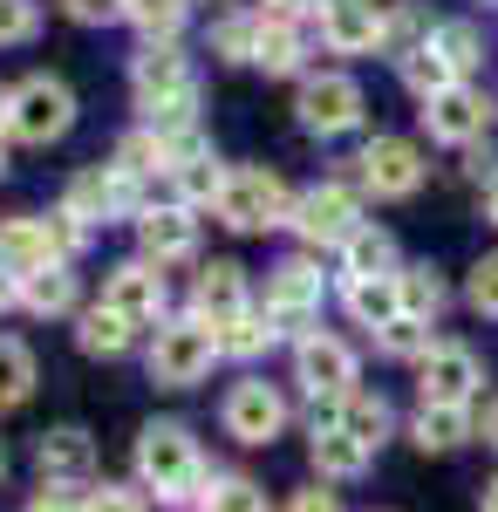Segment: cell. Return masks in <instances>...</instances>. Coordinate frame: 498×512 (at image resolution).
Segmentation results:
<instances>
[{"instance_id": "cell-45", "label": "cell", "mask_w": 498, "mask_h": 512, "mask_svg": "<svg viewBox=\"0 0 498 512\" xmlns=\"http://www.w3.org/2000/svg\"><path fill=\"white\" fill-rule=\"evenodd\" d=\"M28 512H82V492H76V485H55V478H48L35 499H28Z\"/></svg>"}, {"instance_id": "cell-28", "label": "cell", "mask_w": 498, "mask_h": 512, "mask_svg": "<svg viewBox=\"0 0 498 512\" xmlns=\"http://www.w3.org/2000/svg\"><path fill=\"white\" fill-rule=\"evenodd\" d=\"M273 342H280V321H273L267 308H239V315L219 328V355H239V362L260 355V349H273Z\"/></svg>"}, {"instance_id": "cell-50", "label": "cell", "mask_w": 498, "mask_h": 512, "mask_svg": "<svg viewBox=\"0 0 498 512\" xmlns=\"http://www.w3.org/2000/svg\"><path fill=\"white\" fill-rule=\"evenodd\" d=\"M478 512H498V478L485 485V492H478Z\"/></svg>"}, {"instance_id": "cell-12", "label": "cell", "mask_w": 498, "mask_h": 512, "mask_svg": "<svg viewBox=\"0 0 498 512\" xmlns=\"http://www.w3.org/2000/svg\"><path fill=\"white\" fill-rule=\"evenodd\" d=\"M130 205H137V178L123 164H89V171L69 178V192H62V212H76L82 226H116Z\"/></svg>"}, {"instance_id": "cell-51", "label": "cell", "mask_w": 498, "mask_h": 512, "mask_svg": "<svg viewBox=\"0 0 498 512\" xmlns=\"http://www.w3.org/2000/svg\"><path fill=\"white\" fill-rule=\"evenodd\" d=\"M485 219H492V226H498V178H492V185H485Z\"/></svg>"}, {"instance_id": "cell-13", "label": "cell", "mask_w": 498, "mask_h": 512, "mask_svg": "<svg viewBox=\"0 0 498 512\" xmlns=\"http://www.w3.org/2000/svg\"><path fill=\"white\" fill-rule=\"evenodd\" d=\"M103 301H110L123 321H137V328H157L164 321V308H171V287H164V267L157 260H123V267H110V280H103Z\"/></svg>"}, {"instance_id": "cell-20", "label": "cell", "mask_w": 498, "mask_h": 512, "mask_svg": "<svg viewBox=\"0 0 498 512\" xmlns=\"http://www.w3.org/2000/svg\"><path fill=\"white\" fill-rule=\"evenodd\" d=\"M342 301L355 328H389L403 315V274H369V280H342Z\"/></svg>"}, {"instance_id": "cell-1", "label": "cell", "mask_w": 498, "mask_h": 512, "mask_svg": "<svg viewBox=\"0 0 498 512\" xmlns=\"http://www.w3.org/2000/svg\"><path fill=\"white\" fill-rule=\"evenodd\" d=\"M130 96H137L144 123H157V130L192 123V110H198V76H192V62L178 55V41H144V55L130 62Z\"/></svg>"}, {"instance_id": "cell-36", "label": "cell", "mask_w": 498, "mask_h": 512, "mask_svg": "<svg viewBox=\"0 0 498 512\" xmlns=\"http://www.w3.org/2000/svg\"><path fill=\"white\" fill-rule=\"evenodd\" d=\"M185 14H192V0H130V14H123V21H137L144 41H178Z\"/></svg>"}, {"instance_id": "cell-22", "label": "cell", "mask_w": 498, "mask_h": 512, "mask_svg": "<svg viewBox=\"0 0 498 512\" xmlns=\"http://www.w3.org/2000/svg\"><path fill=\"white\" fill-rule=\"evenodd\" d=\"M301 62H307V28H301V21H280V14H260L253 69H267V76H294Z\"/></svg>"}, {"instance_id": "cell-34", "label": "cell", "mask_w": 498, "mask_h": 512, "mask_svg": "<svg viewBox=\"0 0 498 512\" xmlns=\"http://www.w3.org/2000/svg\"><path fill=\"white\" fill-rule=\"evenodd\" d=\"M444 308H451V287H444V274H437V267H403V315L437 321Z\"/></svg>"}, {"instance_id": "cell-49", "label": "cell", "mask_w": 498, "mask_h": 512, "mask_svg": "<svg viewBox=\"0 0 498 512\" xmlns=\"http://www.w3.org/2000/svg\"><path fill=\"white\" fill-rule=\"evenodd\" d=\"M14 301H21V274H7V267H0V315H7Z\"/></svg>"}, {"instance_id": "cell-29", "label": "cell", "mask_w": 498, "mask_h": 512, "mask_svg": "<svg viewBox=\"0 0 498 512\" xmlns=\"http://www.w3.org/2000/svg\"><path fill=\"white\" fill-rule=\"evenodd\" d=\"M396 76H403V89H410V96L423 103V96L451 89V82H458V69L444 62V48H437V41H423V48H410V55L396 62Z\"/></svg>"}, {"instance_id": "cell-26", "label": "cell", "mask_w": 498, "mask_h": 512, "mask_svg": "<svg viewBox=\"0 0 498 512\" xmlns=\"http://www.w3.org/2000/svg\"><path fill=\"white\" fill-rule=\"evenodd\" d=\"M410 437H417V451H458L464 437H478V424H471V410H451V403H423L417 424H410Z\"/></svg>"}, {"instance_id": "cell-41", "label": "cell", "mask_w": 498, "mask_h": 512, "mask_svg": "<svg viewBox=\"0 0 498 512\" xmlns=\"http://www.w3.org/2000/svg\"><path fill=\"white\" fill-rule=\"evenodd\" d=\"M82 512H151V492L144 485H89Z\"/></svg>"}, {"instance_id": "cell-11", "label": "cell", "mask_w": 498, "mask_h": 512, "mask_svg": "<svg viewBox=\"0 0 498 512\" xmlns=\"http://www.w3.org/2000/svg\"><path fill=\"white\" fill-rule=\"evenodd\" d=\"M478 383H485V362L464 342H437V349L417 362V396L423 403H451V410H471L478 403Z\"/></svg>"}, {"instance_id": "cell-42", "label": "cell", "mask_w": 498, "mask_h": 512, "mask_svg": "<svg viewBox=\"0 0 498 512\" xmlns=\"http://www.w3.org/2000/svg\"><path fill=\"white\" fill-rule=\"evenodd\" d=\"M35 28H41V7H35V0H0V48L35 41Z\"/></svg>"}, {"instance_id": "cell-32", "label": "cell", "mask_w": 498, "mask_h": 512, "mask_svg": "<svg viewBox=\"0 0 498 512\" xmlns=\"http://www.w3.org/2000/svg\"><path fill=\"white\" fill-rule=\"evenodd\" d=\"M171 185H178V205H219V192H226V171H219V158L212 151H198V158H185L178 171H171Z\"/></svg>"}, {"instance_id": "cell-37", "label": "cell", "mask_w": 498, "mask_h": 512, "mask_svg": "<svg viewBox=\"0 0 498 512\" xmlns=\"http://www.w3.org/2000/svg\"><path fill=\"white\" fill-rule=\"evenodd\" d=\"M430 41L444 48V62L458 69V82L485 62V48H478V28H471V21H437V28H430Z\"/></svg>"}, {"instance_id": "cell-17", "label": "cell", "mask_w": 498, "mask_h": 512, "mask_svg": "<svg viewBox=\"0 0 498 512\" xmlns=\"http://www.w3.org/2000/svg\"><path fill=\"white\" fill-rule=\"evenodd\" d=\"M314 28L335 55H369L383 48V0H321Z\"/></svg>"}, {"instance_id": "cell-40", "label": "cell", "mask_w": 498, "mask_h": 512, "mask_svg": "<svg viewBox=\"0 0 498 512\" xmlns=\"http://www.w3.org/2000/svg\"><path fill=\"white\" fill-rule=\"evenodd\" d=\"M423 41H430V21H423L417 7H396V14H383V48L396 55V62H403L410 48H423Z\"/></svg>"}, {"instance_id": "cell-48", "label": "cell", "mask_w": 498, "mask_h": 512, "mask_svg": "<svg viewBox=\"0 0 498 512\" xmlns=\"http://www.w3.org/2000/svg\"><path fill=\"white\" fill-rule=\"evenodd\" d=\"M471 424H478V437L498 451V396H485V403H478V417H471Z\"/></svg>"}, {"instance_id": "cell-39", "label": "cell", "mask_w": 498, "mask_h": 512, "mask_svg": "<svg viewBox=\"0 0 498 512\" xmlns=\"http://www.w3.org/2000/svg\"><path fill=\"white\" fill-rule=\"evenodd\" d=\"M198 512H267V492L253 478H212V492H198Z\"/></svg>"}, {"instance_id": "cell-14", "label": "cell", "mask_w": 498, "mask_h": 512, "mask_svg": "<svg viewBox=\"0 0 498 512\" xmlns=\"http://www.w3.org/2000/svg\"><path fill=\"white\" fill-rule=\"evenodd\" d=\"M226 437H239V444H273V437L287 431V396L273 390V383H260V376H246V383H232L226 390Z\"/></svg>"}, {"instance_id": "cell-30", "label": "cell", "mask_w": 498, "mask_h": 512, "mask_svg": "<svg viewBox=\"0 0 498 512\" xmlns=\"http://www.w3.org/2000/svg\"><path fill=\"white\" fill-rule=\"evenodd\" d=\"M21 308H28V315H69V308H76V274H69V267L28 274L21 280Z\"/></svg>"}, {"instance_id": "cell-8", "label": "cell", "mask_w": 498, "mask_h": 512, "mask_svg": "<svg viewBox=\"0 0 498 512\" xmlns=\"http://www.w3.org/2000/svg\"><path fill=\"white\" fill-rule=\"evenodd\" d=\"M423 130L437 137V144H478L485 130L498 123V103L485 96V89H471V82H451V89H437V96H423Z\"/></svg>"}, {"instance_id": "cell-47", "label": "cell", "mask_w": 498, "mask_h": 512, "mask_svg": "<svg viewBox=\"0 0 498 512\" xmlns=\"http://www.w3.org/2000/svg\"><path fill=\"white\" fill-rule=\"evenodd\" d=\"M260 14H280V21H314L321 0H260Z\"/></svg>"}, {"instance_id": "cell-23", "label": "cell", "mask_w": 498, "mask_h": 512, "mask_svg": "<svg viewBox=\"0 0 498 512\" xmlns=\"http://www.w3.org/2000/svg\"><path fill=\"white\" fill-rule=\"evenodd\" d=\"M307 451H314V472H321V478H355L362 465H369V444L348 437L342 424H335V410L314 417V444H307Z\"/></svg>"}, {"instance_id": "cell-33", "label": "cell", "mask_w": 498, "mask_h": 512, "mask_svg": "<svg viewBox=\"0 0 498 512\" xmlns=\"http://www.w3.org/2000/svg\"><path fill=\"white\" fill-rule=\"evenodd\" d=\"M376 349L396 355V362H423V355L437 349V335H430V321H423V315H396L389 328H376Z\"/></svg>"}, {"instance_id": "cell-5", "label": "cell", "mask_w": 498, "mask_h": 512, "mask_svg": "<svg viewBox=\"0 0 498 512\" xmlns=\"http://www.w3.org/2000/svg\"><path fill=\"white\" fill-rule=\"evenodd\" d=\"M76 130V89L62 76H28L7 89V137L21 144H55Z\"/></svg>"}, {"instance_id": "cell-21", "label": "cell", "mask_w": 498, "mask_h": 512, "mask_svg": "<svg viewBox=\"0 0 498 512\" xmlns=\"http://www.w3.org/2000/svg\"><path fill=\"white\" fill-rule=\"evenodd\" d=\"M35 458H41V478H55V485H82V478L96 472V444H89V431H76V424L48 431Z\"/></svg>"}, {"instance_id": "cell-27", "label": "cell", "mask_w": 498, "mask_h": 512, "mask_svg": "<svg viewBox=\"0 0 498 512\" xmlns=\"http://www.w3.org/2000/svg\"><path fill=\"white\" fill-rule=\"evenodd\" d=\"M130 342H137V321H123L110 301L82 308V328H76V349H82V355H123Z\"/></svg>"}, {"instance_id": "cell-25", "label": "cell", "mask_w": 498, "mask_h": 512, "mask_svg": "<svg viewBox=\"0 0 498 512\" xmlns=\"http://www.w3.org/2000/svg\"><path fill=\"white\" fill-rule=\"evenodd\" d=\"M328 410H335V424H342L348 437H362L369 451H376V444L389 437V424H396V417H389V403L376 390H348L342 403H328Z\"/></svg>"}, {"instance_id": "cell-2", "label": "cell", "mask_w": 498, "mask_h": 512, "mask_svg": "<svg viewBox=\"0 0 498 512\" xmlns=\"http://www.w3.org/2000/svg\"><path fill=\"white\" fill-rule=\"evenodd\" d=\"M137 485L157 492V506H185V499H198L205 458H198V444H192L185 424H144V437H137Z\"/></svg>"}, {"instance_id": "cell-9", "label": "cell", "mask_w": 498, "mask_h": 512, "mask_svg": "<svg viewBox=\"0 0 498 512\" xmlns=\"http://www.w3.org/2000/svg\"><path fill=\"white\" fill-rule=\"evenodd\" d=\"M294 383H301L314 403H342L348 390H362L355 383V349H348L342 335H301L294 342Z\"/></svg>"}, {"instance_id": "cell-15", "label": "cell", "mask_w": 498, "mask_h": 512, "mask_svg": "<svg viewBox=\"0 0 498 512\" xmlns=\"http://www.w3.org/2000/svg\"><path fill=\"white\" fill-rule=\"evenodd\" d=\"M355 178H362V192H376V198H410L423 185V151L410 137H369L362 158H355Z\"/></svg>"}, {"instance_id": "cell-44", "label": "cell", "mask_w": 498, "mask_h": 512, "mask_svg": "<svg viewBox=\"0 0 498 512\" xmlns=\"http://www.w3.org/2000/svg\"><path fill=\"white\" fill-rule=\"evenodd\" d=\"M69 14H76L82 28H110V21L130 14V0H69Z\"/></svg>"}, {"instance_id": "cell-18", "label": "cell", "mask_w": 498, "mask_h": 512, "mask_svg": "<svg viewBox=\"0 0 498 512\" xmlns=\"http://www.w3.org/2000/svg\"><path fill=\"white\" fill-rule=\"evenodd\" d=\"M239 308H253V301H246V267H232V260L198 267V280H192V315L212 321V328H226Z\"/></svg>"}, {"instance_id": "cell-4", "label": "cell", "mask_w": 498, "mask_h": 512, "mask_svg": "<svg viewBox=\"0 0 498 512\" xmlns=\"http://www.w3.org/2000/svg\"><path fill=\"white\" fill-rule=\"evenodd\" d=\"M219 226L232 233H273V226H287L294 219V192H287V178L267 171V164H239L226 171V192H219Z\"/></svg>"}, {"instance_id": "cell-6", "label": "cell", "mask_w": 498, "mask_h": 512, "mask_svg": "<svg viewBox=\"0 0 498 512\" xmlns=\"http://www.w3.org/2000/svg\"><path fill=\"white\" fill-rule=\"evenodd\" d=\"M321 294H328V274H321V260L314 253H294V260H280L267 274V308L273 321H280V335H314V315H321Z\"/></svg>"}, {"instance_id": "cell-53", "label": "cell", "mask_w": 498, "mask_h": 512, "mask_svg": "<svg viewBox=\"0 0 498 512\" xmlns=\"http://www.w3.org/2000/svg\"><path fill=\"white\" fill-rule=\"evenodd\" d=\"M0 171H7V151H0Z\"/></svg>"}, {"instance_id": "cell-35", "label": "cell", "mask_w": 498, "mask_h": 512, "mask_svg": "<svg viewBox=\"0 0 498 512\" xmlns=\"http://www.w3.org/2000/svg\"><path fill=\"white\" fill-rule=\"evenodd\" d=\"M28 396H35V355H28V342L0 335V410H14Z\"/></svg>"}, {"instance_id": "cell-19", "label": "cell", "mask_w": 498, "mask_h": 512, "mask_svg": "<svg viewBox=\"0 0 498 512\" xmlns=\"http://www.w3.org/2000/svg\"><path fill=\"white\" fill-rule=\"evenodd\" d=\"M0 267H7V274H21V280L41 274V267H62L48 219H0Z\"/></svg>"}, {"instance_id": "cell-52", "label": "cell", "mask_w": 498, "mask_h": 512, "mask_svg": "<svg viewBox=\"0 0 498 512\" xmlns=\"http://www.w3.org/2000/svg\"><path fill=\"white\" fill-rule=\"evenodd\" d=\"M0 130H7V89H0Z\"/></svg>"}, {"instance_id": "cell-10", "label": "cell", "mask_w": 498, "mask_h": 512, "mask_svg": "<svg viewBox=\"0 0 498 512\" xmlns=\"http://www.w3.org/2000/svg\"><path fill=\"white\" fill-rule=\"evenodd\" d=\"M294 117H301L307 137H348L362 123V82L355 76H307L301 96H294Z\"/></svg>"}, {"instance_id": "cell-38", "label": "cell", "mask_w": 498, "mask_h": 512, "mask_svg": "<svg viewBox=\"0 0 498 512\" xmlns=\"http://www.w3.org/2000/svg\"><path fill=\"white\" fill-rule=\"evenodd\" d=\"M253 41H260V14H226V21H212V55H219V62H253Z\"/></svg>"}, {"instance_id": "cell-24", "label": "cell", "mask_w": 498, "mask_h": 512, "mask_svg": "<svg viewBox=\"0 0 498 512\" xmlns=\"http://www.w3.org/2000/svg\"><path fill=\"white\" fill-rule=\"evenodd\" d=\"M369 274H396V239L383 226H355L342 239V280H369Z\"/></svg>"}, {"instance_id": "cell-3", "label": "cell", "mask_w": 498, "mask_h": 512, "mask_svg": "<svg viewBox=\"0 0 498 512\" xmlns=\"http://www.w3.org/2000/svg\"><path fill=\"white\" fill-rule=\"evenodd\" d=\"M212 362H219V328L198 315H171L157 321L151 335V383L157 390H192L212 376Z\"/></svg>"}, {"instance_id": "cell-46", "label": "cell", "mask_w": 498, "mask_h": 512, "mask_svg": "<svg viewBox=\"0 0 498 512\" xmlns=\"http://www.w3.org/2000/svg\"><path fill=\"white\" fill-rule=\"evenodd\" d=\"M287 512H342V499L328 492V485H307V492H294V506Z\"/></svg>"}, {"instance_id": "cell-54", "label": "cell", "mask_w": 498, "mask_h": 512, "mask_svg": "<svg viewBox=\"0 0 498 512\" xmlns=\"http://www.w3.org/2000/svg\"><path fill=\"white\" fill-rule=\"evenodd\" d=\"M0 472H7V465H0Z\"/></svg>"}, {"instance_id": "cell-7", "label": "cell", "mask_w": 498, "mask_h": 512, "mask_svg": "<svg viewBox=\"0 0 498 512\" xmlns=\"http://www.w3.org/2000/svg\"><path fill=\"white\" fill-rule=\"evenodd\" d=\"M287 226H294V233H301L307 246L321 253V246H342V239L355 233V226H369V219H362V198L328 178V185H307V192H294V219H287Z\"/></svg>"}, {"instance_id": "cell-31", "label": "cell", "mask_w": 498, "mask_h": 512, "mask_svg": "<svg viewBox=\"0 0 498 512\" xmlns=\"http://www.w3.org/2000/svg\"><path fill=\"white\" fill-rule=\"evenodd\" d=\"M116 164L130 171V178H171V144H164V130L157 123H144V130H130L123 144H116Z\"/></svg>"}, {"instance_id": "cell-16", "label": "cell", "mask_w": 498, "mask_h": 512, "mask_svg": "<svg viewBox=\"0 0 498 512\" xmlns=\"http://www.w3.org/2000/svg\"><path fill=\"white\" fill-rule=\"evenodd\" d=\"M137 246H144V260H157V267H178V260H192L198 253V219L192 205H144L137 212Z\"/></svg>"}, {"instance_id": "cell-43", "label": "cell", "mask_w": 498, "mask_h": 512, "mask_svg": "<svg viewBox=\"0 0 498 512\" xmlns=\"http://www.w3.org/2000/svg\"><path fill=\"white\" fill-rule=\"evenodd\" d=\"M464 294H471V308H478V315L498 321V253H485V260L471 267V287H464Z\"/></svg>"}]
</instances>
